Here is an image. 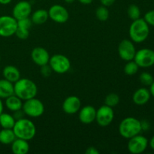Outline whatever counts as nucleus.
Here are the masks:
<instances>
[{
	"label": "nucleus",
	"instance_id": "nucleus-1",
	"mask_svg": "<svg viewBox=\"0 0 154 154\" xmlns=\"http://www.w3.org/2000/svg\"><path fill=\"white\" fill-rule=\"evenodd\" d=\"M14 95L26 101L35 97L38 93V87L35 83L28 78H20L14 84Z\"/></svg>",
	"mask_w": 154,
	"mask_h": 154
},
{
	"label": "nucleus",
	"instance_id": "nucleus-2",
	"mask_svg": "<svg viewBox=\"0 0 154 154\" xmlns=\"http://www.w3.org/2000/svg\"><path fill=\"white\" fill-rule=\"evenodd\" d=\"M16 138L30 141L36 135V126L32 120L26 118L17 120L13 127Z\"/></svg>",
	"mask_w": 154,
	"mask_h": 154
},
{
	"label": "nucleus",
	"instance_id": "nucleus-3",
	"mask_svg": "<svg viewBox=\"0 0 154 154\" xmlns=\"http://www.w3.org/2000/svg\"><path fill=\"white\" fill-rule=\"evenodd\" d=\"M129 37L131 40L135 43L144 42L148 38L150 34V28L144 18L135 20L131 23L129 29Z\"/></svg>",
	"mask_w": 154,
	"mask_h": 154
},
{
	"label": "nucleus",
	"instance_id": "nucleus-4",
	"mask_svg": "<svg viewBox=\"0 0 154 154\" xmlns=\"http://www.w3.org/2000/svg\"><path fill=\"white\" fill-rule=\"evenodd\" d=\"M142 131L141 121L133 117L123 119L119 125V132L123 138L129 139Z\"/></svg>",
	"mask_w": 154,
	"mask_h": 154
},
{
	"label": "nucleus",
	"instance_id": "nucleus-5",
	"mask_svg": "<svg viewBox=\"0 0 154 154\" xmlns=\"http://www.w3.org/2000/svg\"><path fill=\"white\" fill-rule=\"evenodd\" d=\"M22 111L29 117H41L45 112V105L41 100L35 97L27 99L23 103Z\"/></svg>",
	"mask_w": 154,
	"mask_h": 154
},
{
	"label": "nucleus",
	"instance_id": "nucleus-6",
	"mask_svg": "<svg viewBox=\"0 0 154 154\" xmlns=\"http://www.w3.org/2000/svg\"><path fill=\"white\" fill-rule=\"evenodd\" d=\"M48 64L53 72L57 74H65L71 69V62L66 56L63 54H54L50 57Z\"/></svg>",
	"mask_w": 154,
	"mask_h": 154
},
{
	"label": "nucleus",
	"instance_id": "nucleus-7",
	"mask_svg": "<svg viewBox=\"0 0 154 154\" xmlns=\"http://www.w3.org/2000/svg\"><path fill=\"white\" fill-rule=\"evenodd\" d=\"M17 29V20L13 16L0 17V36L8 38L15 35Z\"/></svg>",
	"mask_w": 154,
	"mask_h": 154
},
{
	"label": "nucleus",
	"instance_id": "nucleus-8",
	"mask_svg": "<svg viewBox=\"0 0 154 154\" xmlns=\"http://www.w3.org/2000/svg\"><path fill=\"white\" fill-rule=\"evenodd\" d=\"M134 61L141 68H150L154 65V51L142 48L135 53Z\"/></svg>",
	"mask_w": 154,
	"mask_h": 154
},
{
	"label": "nucleus",
	"instance_id": "nucleus-9",
	"mask_svg": "<svg viewBox=\"0 0 154 154\" xmlns=\"http://www.w3.org/2000/svg\"><path fill=\"white\" fill-rule=\"evenodd\" d=\"M149 141L143 135H138L129 138L127 148L129 153L132 154H140L144 153L147 148Z\"/></svg>",
	"mask_w": 154,
	"mask_h": 154
},
{
	"label": "nucleus",
	"instance_id": "nucleus-10",
	"mask_svg": "<svg viewBox=\"0 0 154 154\" xmlns=\"http://www.w3.org/2000/svg\"><path fill=\"white\" fill-rule=\"evenodd\" d=\"M114 118V112L113 108L104 105L96 110V121L99 126L105 127L111 124Z\"/></svg>",
	"mask_w": 154,
	"mask_h": 154
},
{
	"label": "nucleus",
	"instance_id": "nucleus-11",
	"mask_svg": "<svg viewBox=\"0 0 154 154\" xmlns=\"http://www.w3.org/2000/svg\"><path fill=\"white\" fill-rule=\"evenodd\" d=\"M135 53L136 49L132 40L124 39L120 42L118 46V54L122 60L126 62L133 60Z\"/></svg>",
	"mask_w": 154,
	"mask_h": 154
},
{
	"label": "nucleus",
	"instance_id": "nucleus-12",
	"mask_svg": "<svg viewBox=\"0 0 154 154\" xmlns=\"http://www.w3.org/2000/svg\"><path fill=\"white\" fill-rule=\"evenodd\" d=\"M49 18L57 23H65L69 18V13L67 9L60 5H54L49 8Z\"/></svg>",
	"mask_w": 154,
	"mask_h": 154
},
{
	"label": "nucleus",
	"instance_id": "nucleus-13",
	"mask_svg": "<svg viewBox=\"0 0 154 154\" xmlns=\"http://www.w3.org/2000/svg\"><path fill=\"white\" fill-rule=\"evenodd\" d=\"M32 13V5L29 2L20 1L17 3L13 8L12 11V16L17 20L24 19V18L29 17Z\"/></svg>",
	"mask_w": 154,
	"mask_h": 154
},
{
	"label": "nucleus",
	"instance_id": "nucleus-14",
	"mask_svg": "<svg viewBox=\"0 0 154 154\" xmlns=\"http://www.w3.org/2000/svg\"><path fill=\"white\" fill-rule=\"evenodd\" d=\"M63 111L67 114H75L81 108V99L76 96H70L66 98L62 105Z\"/></svg>",
	"mask_w": 154,
	"mask_h": 154
},
{
	"label": "nucleus",
	"instance_id": "nucleus-15",
	"mask_svg": "<svg viewBox=\"0 0 154 154\" xmlns=\"http://www.w3.org/2000/svg\"><path fill=\"white\" fill-rule=\"evenodd\" d=\"M50 54L46 49L42 47L35 48L31 52L32 60L38 66L48 64L50 60Z\"/></svg>",
	"mask_w": 154,
	"mask_h": 154
},
{
	"label": "nucleus",
	"instance_id": "nucleus-16",
	"mask_svg": "<svg viewBox=\"0 0 154 154\" xmlns=\"http://www.w3.org/2000/svg\"><path fill=\"white\" fill-rule=\"evenodd\" d=\"M78 118L84 124H90L96 120V109L92 105H86L78 111Z\"/></svg>",
	"mask_w": 154,
	"mask_h": 154
},
{
	"label": "nucleus",
	"instance_id": "nucleus-17",
	"mask_svg": "<svg viewBox=\"0 0 154 154\" xmlns=\"http://www.w3.org/2000/svg\"><path fill=\"white\" fill-rule=\"evenodd\" d=\"M150 90L147 88H139L134 93L132 96L133 102L137 105H144L149 102L150 99Z\"/></svg>",
	"mask_w": 154,
	"mask_h": 154
},
{
	"label": "nucleus",
	"instance_id": "nucleus-18",
	"mask_svg": "<svg viewBox=\"0 0 154 154\" xmlns=\"http://www.w3.org/2000/svg\"><path fill=\"white\" fill-rule=\"evenodd\" d=\"M11 151L14 154H26L29 151V144L26 140L16 138L11 143Z\"/></svg>",
	"mask_w": 154,
	"mask_h": 154
},
{
	"label": "nucleus",
	"instance_id": "nucleus-19",
	"mask_svg": "<svg viewBox=\"0 0 154 154\" xmlns=\"http://www.w3.org/2000/svg\"><path fill=\"white\" fill-rule=\"evenodd\" d=\"M2 75L5 79L14 84L20 78V72L19 69L14 66H7L2 71Z\"/></svg>",
	"mask_w": 154,
	"mask_h": 154
},
{
	"label": "nucleus",
	"instance_id": "nucleus-20",
	"mask_svg": "<svg viewBox=\"0 0 154 154\" xmlns=\"http://www.w3.org/2000/svg\"><path fill=\"white\" fill-rule=\"evenodd\" d=\"M23 103V102L22 99H20L19 97H17L14 94L6 98L5 102V105L6 108L9 111H13V112L22 110Z\"/></svg>",
	"mask_w": 154,
	"mask_h": 154
},
{
	"label": "nucleus",
	"instance_id": "nucleus-21",
	"mask_svg": "<svg viewBox=\"0 0 154 154\" xmlns=\"http://www.w3.org/2000/svg\"><path fill=\"white\" fill-rule=\"evenodd\" d=\"M14 94V84L6 79H0V99H5Z\"/></svg>",
	"mask_w": 154,
	"mask_h": 154
},
{
	"label": "nucleus",
	"instance_id": "nucleus-22",
	"mask_svg": "<svg viewBox=\"0 0 154 154\" xmlns=\"http://www.w3.org/2000/svg\"><path fill=\"white\" fill-rule=\"evenodd\" d=\"M49 18L48 11L45 9H38L32 14L31 20L32 23L36 25H42L45 23Z\"/></svg>",
	"mask_w": 154,
	"mask_h": 154
},
{
	"label": "nucleus",
	"instance_id": "nucleus-23",
	"mask_svg": "<svg viewBox=\"0 0 154 154\" xmlns=\"http://www.w3.org/2000/svg\"><path fill=\"white\" fill-rule=\"evenodd\" d=\"M16 139V135L12 129H2L0 131V143L5 145L11 144Z\"/></svg>",
	"mask_w": 154,
	"mask_h": 154
},
{
	"label": "nucleus",
	"instance_id": "nucleus-24",
	"mask_svg": "<svg viewBox=\"0 0 154 154\" xmlns=\"http://www.w3.org/2000/svg\"><path fill=\"white\" fill-rule=\"evenodd\" d=\"M16 120L13 115L8 113L0 114V126L2 129H13Z\"/></svg>",
	"mask_w": 154,
	"mask_h": 154
},
{
	"label": "nucleus",
	"instance_id": "nucleus-25",
	"mask_svg": "<svg viewBox=\"0 0 154 154\" xmlns=\"http://www.w3.org/2000/svg\"><path fill=\"white\" fill-rule=\"evenodd\" d=\"M109 15L110 14L108 7H105L104 5L99 6V8H97L96 11V17H97V19L99 21H102V22L106 21L109 18Z\"/></svg>",
	"mask_w": 154,
	"mask_h": 154
},
{
	"label": "nucleus",
	"instance_id": "nucleus-26",
	"mask_svg": "<svg viewBox=\"0 0 154 154\" xmlns=\"http://www.w3.org/2000/svg\"><path fill=\"white\" fill-rule=\"evenodd\" d=\"M138 69H139V66L137 65V63L134 60H130V61H128L127 63L125 65L123 70L126 75L132 76L138 72Z\"/></svg>",
	"mask_w": 154,
	"mask_h": 154
},
{
	"label": "nucleus",
	"instance_id": "nucleus-27",
	"mask_svg": "<svg viewBox=\"0 0 154 154\" xmlns=\"http://www.w3.org/2000/svg\"><path fill=\"white\" fill-rule=\"evenodd\" d=\"M120 103V97L117 93H109L108 96L105 97V105L111 107V108H114Z\"/></svg>",
	"mask_w": 154,
	"mask_h": 154
},
{
	"label": "nucleus",
	"instance_id": "nucleus-28",
	"mask_svg": "<svg viewBox=\"0 0 154 154\" xmlns=\"http://www.w3.org/2000/svg\"><path fill=\"white\" fill-rule=\"evenodd\" d=\"M127 14L129 19L132 20V21L135 20L140 18L141 16V10H140L139 7L137 6L136 5H131L129 6L127 9Z\"/></svg>",
	"mask_w": 154,
	"mask_h": 154
},
{
	"label": "nucleus",
	"instance_id": "nucleus-29",
	"mask_svg": "<svg viewBox=\"0 0 154 154\" xmlns=\"http://www.w3.org/2000/svg\"><path fill=\"white\" fill-rule=\"evenodd\" d=\"M139 80L141 84H144V86H149V87L154 81L153 75L149 72H142L140 75Z\"/></svg>",
	"mask_w": 154,
	"mask_h": 154
},
{
	"label": "nucleus",
	"instance_id": "nucleus-30",
	"mask_svg": "<svg viewBox=\"0 0 154 154\" xmlns=\"http://www.w3.org/2000/svg\"><path fill=\"white\" fill-rule=\"evenodd\" d=\"M15 35H16L18 38L21 39V40H26L29 35V30L26 29L17 27Z\"/></svg>",
	"mask_w": 154,
	"mask_h": 154
},
{
	"label": "nucleus",
	"instance_id": "nucleus-31",
	"mask_svg": "<svg viewBox=\"0 0 154 154\" xmlns=\"http://www.w3.org/2000/svg\"><path fill=\"white\" fill-rule=\"evenodd\" d=\"M32 24V22L31 19H30L29 17L24 18V19L17 20V27L26 29H29V30L30 28H31Z\"/></svg>",
	"mask_w": 154,
	"mask_h": 154
},
{
	"label": "nucleus",
	"instance_id": "nucleus-32",
	"mask_svg": "<svg viewBox=\"0 0 154 154\" xmlns=\"http://www.w3.org/2000/svg\"><path fill=\"white\" fill-rule=\"evenodd\" d=\"M52 72L53 70L49 64H46L40 66V73L44 78H48V77H50L51 74H52Z\"/></svg>",
	"mask_w": 154,
	"mask_h": 154
},
{
	"label": "nucleus",
	"instance_id": "nucleus-33",
	"mask_svg": "<svg viewBox=\"0 0 154 154\" xmlns=\"http://www.w3.org/2000/svg\"><path fill=\"white\" fill-rule=\"evenodd\" d=\"M144 20L147 22V23L149 26H154V10L147 11L144 14Z\"/></svg>",
	"mask_w": 154,
	"mask_h": 154
},
{
	"label": "nucleus",
	"instance_id": "nucleus-34",
	"mask_svg": "<svg viewBox=\"0 0 154 154\" xmlns=\"http://www.w3.org/2000/svg\"><path fill=\"white\" fill-rule=\"evenodd\" d=\"M86 154H99V151L95 147H89L85 151Z\"/></svg>",
	"mask_w": 154,
	"mask_h": 154
},
{
	"label": "nucleus",
	"instance_id": "nucleus-35",
	"mask_svg": "<svg viewBox=\"0 0 154 154\" xmlns=\"http://www.w3.org/2000/svg\"><path fill=\"white\" fill-rule=\"evenodd\" d=\"M116 0H100V2L102 4V5L105 6V7H109L111 6L114 2H115Z\"/></svg>",
	"mask_w": 154,
	"mask_h": 154
},
{
	"label": "nucleus",
	"instance_id": "nucleus-36",
	"mask_svg": "<svg viewBox=\"0 0 154 154\" xmlns=\"http://www.w3.org/2000/svg\"><path fill=\"white\" fill-rule=\"evenodd\" d=\"M150 127V124L147 121H141V128L142 130H147Z\"/></svg>",
	"mask_w": 154,
	"mask_h": 154
},
{
	"label": "nucleus",
	"instance_id": "nucleus-37",
	"mask_svg": "<svg viewBox=\"0 0 154 154\" xmlns=\"http://www.w3.org/2000/svg\"><path fill=\"white\" fill-rule=\"evenodd\" d=\"M80 3L83 5H90L93 2V0H78Z\"/></svg>",
	"mask_w": 154,
	"mask_h": 154
},
{
	"label": "nucleus",
	"instance_id": "nucleus-38",
	"mask_svg": "<svg viewBox=\"0 0 154 154\" xmlns=\"http://www.w3.org/2000/svg\"><path fill=\"white\" fill-rule=\"evenodd\" d=\"M150 95H151L152 96H153L154 97V81L151 84H150Z\"/></svg>",
	"mask_w": 154,
	"mask_h": 154
},
{
	"label": "nucleus",
	"instance_id": "nucleus-39",
	"mask_svg": "<svg viewBox=\"0 0 154 154\" xmlns=\"http://www.w3.org/2000/svg\"><path fill=\"white\" fill-rule=\"evenodd\" d=\"M12 0H0V4L4 5H8L11 2Z\"/></svg>",
	"mask_w": 154,
	"mask_h": 154
},
{
	"label": "nucleus",
	"instance_id": "nucleus-40",
	"mask_svg": "<svg viewBox=\"0 0 154 154\" xmlns=\"http://www.w3.org/2000/svg\"><path fill=\"white\" fill-rule=\"evenodd\" d=\"M149 145H150V147L154 150V135L152 137L151 139L150 140V141H149Z\"/></svg>",
	"mask_w": 154,
	"mask_h": 154
},
{
	"label": "nucleus",
	"instance_id": "nucleus-41",
	"mask_svg": "<svg viewBox=\"0 0 154 154\" xmlns=\"http://www.w3.org/2000/svg\"><path fill=\"white\" fill-rule=\"evenodd\" d=\"M3 109H4V105H3V102L2 101V99H0V114L3 112Z\"/></svg>",
	"mask_w": 154,
	"mask_h": 154
},
{
	"label": "nucleus",
	"instance_id": "nucleus-42",
	"mask_svg": "<svg viewBox=\"0 0 154 154\" xmlns=\"http://www.w3.org/2000/svg\"><path fill=\"white\" fill-rule=\"evenodd\" d=\"M64 1L65 2L68 3V4H72V3H73L75 0H64Z\"/></svg>",
	"mask_w": 154,
	"mask_h": 154
},
{
	"label": "nucleus",
	"instance_id": "nucleus-43",
	"mask_svg": "<svg viewBox=\"0 0 154 154\" xmlns=\"http://www.w3.org/2000/svg\"><path fill=\"white\" fill-rule=\"evenodd\" d=\"M0 60H1V56H0Z\"/></svg>",
	"mask_w": 154,
	"mask_h": 154
}]
</instances>
